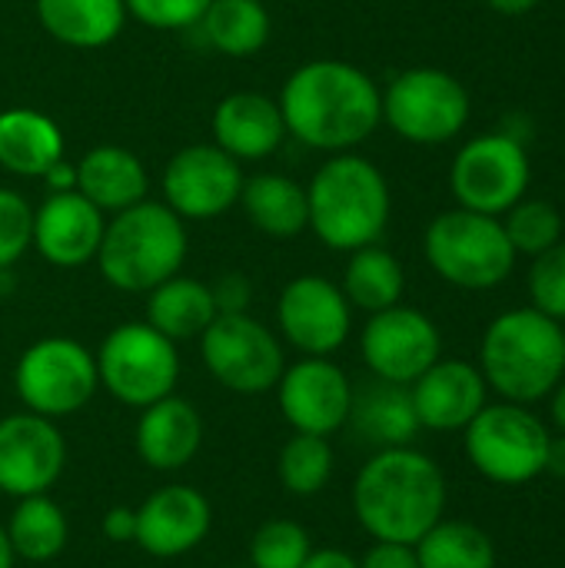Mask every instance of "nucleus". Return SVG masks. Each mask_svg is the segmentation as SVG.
<instances>
[{"instance_id": "1", "label": "nucleus", "mask_w": 565, "mask_h": 568, "mask_svg": "<svg viewBox=\"0 0 565 568\" xmlns=\"http://www.w3.org/2000/svg\"><path fill=\"white\" fill-rule=\"evenodd\" d=\"M286 133L326 153H350L383 123V90L346 60H313L290 73L280 93Z\"/></svg>"}, {"instance_id": "2", "label": "nucleus", "mask_w": 565, "mask_h": 568, "mask_svg": "<svg viewBox=\"0 0 565 568\" xmlns=\"http://www.w3.org/2000/svg\"><path fill=\"white\" fill-rule=\"evenodd\" d=\"M353 516L373 542L416 546L450 503L440 463L416 446L376 449L353 479Z\"/></svg>"}, {"instance_id": "3", "label": "nucleus", "mask_w": 565, "mask_h": 568, "mask_svg": "<svg viewBox=\"0 0 565 568\" xmlns=\"http://www.w3.org/2000/svg\"><path fill=\"white\" fill-rule=\"evenodd\" d=\"M486 386L519 406H536L565 376V326L533 306L500 313L480 339Z\"/></svg>"}, {"instance_id": "4", "label": "nucleus", "mask_w": 565, "mask_h": 568, "mask_svg": "<svg viewBox=\"0 0 565 568\" xmlns=\"http://www.w3.org/2000/svg\"><path fill=\"white\" fill-rule=\"evenodd\" d=\"M306 206L310 230L320 236V243L353 253L360 246L380 243L393 213V196L376 163L356 153H336L313 173L306 186Z\"/></svg>"}, {"instance_id": "5", "label": "nucleus", "mask_w": 565, "mask_h": 568, "mask_svg": "<svg viewBox=\"0 0 565 568\" xmlns=\"http://www.w3.org/2000/svg\"><path fill=\"white\" fill-rule=\"evenodd\" d=\"M186 260V226L167 203L140 200L103 230L97 266L120 293H150L180 273Z\"/></svg>"}, {"instance_id": "6", "label": "nucleus", "mask_w": 565, "mask_h": 568, "mask_svg": "<svg viewBox=\"0 0 565 568\" xmlns=\"http://www.w3.org/2000/svg\"><path fill=\"white\" fill-rule=\"evenodd\" d=\"M423 253L433 273L466 293H486L503 286L516 270V250L500 216L473 210L440 213L423 236Z\"/></svg>"}, {"instance_id": "7", "label": "nucleus", "mask_w": 565, "mask_h": 568, "mask_svg": "<svg viewBox=\"0 0 565 568\" xmlns=\"http://www.w3.org/2000/svg\"><path fill=\"white\" fill-rule=\"evenodd\" d=\"M549 426L519 403H486L463 429V453L470 466L493 486H526L546 476Z\"/></svg>"}, {"instance_id": "8", "label": "nucleus", "mask_w": 565, "mask_h": 568, "mask_svg": "<svg viewBox=\"0 0 565 568\" xmlns=\"http://www.w3.org/2000/svg\"><path fill=\"white\" fill-rule=\"evenodd\" d=\"M97 376L120 406L147 409L150 403L173 396L180 383V353L176 343L143 323H120L100 343Z\"/></svg>"}, {"instance_id": "9", "label": "nucleus", "mask_w": 565, "mask_h": 568, "mask_svg": "<svg viewBox=\"0 0 565 568\" xmlns=\"http://www.w3.org/2000/svg\"><path fill=\"white\" fill-rule=\"evenodd\" d=\"M470 90L460 77L440 67H413L383 90V123L416 146H440L456 140L470 123Z\"/></svg>"}, {"instance_id": "10", "label": "nucleus", "mask_w": 565, "mask_h": 568, "mask_svg": "<svg viewBox=\"0 0 565 568\" xmlns=\"http://www.w3.org/2000/svg\"><path fill=\"white\" fill-rule=\"evenodd\" d=\"M13 389L27 413L60 423L97 396V356L70 336L37 339L13 366Z\"/></svg>"}, {"instance_id": "11", "label": "nucleus", "mask_w": 565, "mask_h": 568, "mask_svg": "<svg viewBox=\"0 0 565 568\" xmlns=\"http://www.w3.org/2000/svg\"><path fill=\"white\" fill-rule=\"evenodd\" d=\"M533 183L526 143L509 130H493L466 140L450 166V190L463 210L503 216Z\"/></svg>"}, {"instance_id": "12", "label": "nucleus", "mask_w": 565, "mask_h": 568, "mask_svg": "<svg viewBox=\"0 0 565 568\" xmlns=\"http://www.w3.org/2000/svg\"><path fill=\"white\" fill-rule=\"evenodd\" d=\"M206 373L236 396H263L276 389L286 356L283 343L250 313H220L200 336Z\"/></svg>"}, {"instance_id": "13", "label": "nucleus", "mask_w": 565, "mask_h": 568, "mask_svg": "<svg viewBox=\"0 0 565 568\" xmlns=\"http://www.w3.org/2000/svg\"><path fill=\"white\" fill-rule=\"evenodd\" d=\"M360 356L373 379L413 386L443 356V333L423 310L396 303L366 320Z\"/></svg>"}, {"instance_id": "14", "label": "nucleus", "mask_w": 565, "mask_h": 568, "mask_svg": "<svg viewBox=\"0 0 565 568\" xmlns=\"http://www.w3.org/2000/svg\"><path fill=\"white\" fill-rule=\"evenodd\" d=\"M276 323L300 356H333L350 339L353 306L333 280L310 273L283 286L276 300Z\"/></svg>"}, {"instance_id": "15", "label": "nucleus", "mask_w": 565, "mask_h": 568, "mask_svg": "<svg viewBox=\"0 0 565 568\" xmlns=\"http://www.w3.org/2000/svg\"><path fill=\"white\" fill-rule=\"evenodd\" d=\"M276 406L293 433L330 439L350 423L353 383L330 356H303L283 369Z\"/></svg>"}, {"instance_id": "16", "label": "nucleus", "mask_w": 565, "mask_h": 568, "mask_svg": "<svg viewBox=\"0 0 565 568\" xmlns=\"http://www.w3.org/2000/svg\"><path fill=\"white\" fill-rule=\"evenodd\" d=\"M67 469V439L53 419L10 413L0 419V493L10 499L50 493Z\"/></svg>"}, {"instance_id": "17", "label": "nucleus", "mask_w": 565, "mask_h": 568, "mask_svg": "<svg viewBox=\"0 0 565 568\" xmlns=\"http://www.w3.org/2000/svg\"><path fill=\"white\" fill-rule=\"evenodd\" d=\"M240 190L243 170L216 143L183 146L163 170V200L183 223L223 216L240 203Z\"/></svg>"}, {"instance_id": "18", "label": "nucleus", "mask_w": 565, "mask_h": 568, "mask_svg": "<svg viewBox=\"0 0 565 568\" xmlns=\"http://www.w3.org/2000/svg\"><path fill=\"white\" fill-rule=\"evenodd\" d=\"M213 529L210 499L186 483H167L137 506L133 546L150 559H180L203 546Z\"/></svg>"}, {"instance_id": "19", "label": "nucleus", "mask_w": 565, "mask_h": 568, "mask_svg": "<svg viewBox=\"0 0 565 568\" xmlns=\"http://www.w3.org/2000/svg\"><path fill=\"white\" fill-rule=\"evenodd\" d=\"M413 409L420 429L430 433H463L490 403V386L476 363L440 356L413 386Z\"/></svg>"}, {"instance_id": "20", "label": "nucleus", "mask_w": 565, "mask_h": 568, "mask_svg": "<svg viewBox=\"0 0 565 568\" xmlns=\"http://www.w3.org/2000/svg\"><path fill=\"white\" fill-rule=\"evenodd\" d=\"M103 230H107V213H100L77 190L50 193L33 210V246L47 263L60 270H73L97 260Z\"/></svg>"}, {"instance_id": "21", "label": "nucleus", "mask_w": 565, "mask_h": 568, "mask_svg": "<svg viewBox=\"0 0 565 568\" xmlns=\"http://www.w3.org/2000/svg\"><path fill=\"white\" fill-rule=\"evenodd\" d=\"M203 446V416L183 396H163L140 409L133 426V449L153 473L186 469Z\"/></svg>"}, {"instance_id": "22", "label": "nucleus", "mask_w": 565, "mask_h": 568, "mask_svg": "<svg viewBox=\"0 0 565 568\" xmlns=\"http://www.w3.org/2000/svg\"><path fill=\"white\" fill-rule=\"evenodd\" d=\"M283 136H286V123L280 103L263 93L253 90L230 93L220 100L213 113V143L223 153H230L236 163L263 160L276 153Z\"/></svg>"}, {"instance_id": "23", "label": "nucleus", "mask_w": 565, "mask_h": 568, "mask_svg": "<svg viewBox=\"0 0 565 568\" xmlns=\"http://www.w3.org/2000/svg\"><path fill=\"white\" fill-rule=\"evenodd\" d=\"M346 426L373 449L413 446V439L423 433L413 409L410 386H396L386 379H370L360 389L353 386V406Z\"/></svg>"}, {"instance_id": "24", "label": "nucleus", "mask_w": 565, "mask_h": 568, "mask_svg": "<svg viewBox=\"0 0 565 568\" xmlns=\"http://www.w3.org/2000/svg\"><path fill=\"white\" fill-rule=\"evenodd\" d=\"M147 170L127 146H93L77 163V193H83L100 213H120L147 200Z\"/></svg>"}, {"instance_id": "25", "label": "nucleus", "mask_w": 565, "mask_h": 568, "mask_svg": "<svg viewBox=\"0 0 565 568\" xmlns=\"http://www.w3.org/2000/svg\"><path fill=\"white\" fill-rule=\"evenodd\" d=\"M63 156L60 126L30 106H10L0 113V166L13 176H43Z\"/></svg>"}, {"instance_id": "26", "label": "nucleus", "mask_w": 565, "mask_h": 568, "mask_svg": "<svg viewBox=\"0 0 565 568\" xmlns=\"http://www.w3.org/2000/svg\"><path fill=\"white\" fill-rule=\"evenodd\" d=\"M213 320H216V303L210 283L203 280L176 273L147 293V323L173 343L200 339Z\"/></svg>"}, {"instance_id": "27", "label": "nucleus", "mask_w": 565, "mask_h": 568, "mask_svg": "<svg viewBox=\"0 0 565 568\" xmlns=\"http://www.w3.org/2000/svg\"><path fill=\"white\" fill-rule=\"evenodd\" d=\"M37 17L53 40L97 50L120 37L127 7L123 0H37Z\"/></svg>"}, {"instance_id": "28", "label": "nucleus", "mask_w": 565, "mask_h": 568, "mask_svg": "<svg viewBox=\"0 0 565 568\" xmlns=\"http://www.w3.org/2000/svg\"><path fill=\"white\" fill-rule=\"evenodd\" d=\"M240 203H243L250 223L266 236L290 240L310 226L306 190L283 173H256V176L243 180Z\"/></svg>"}, {"instance_id": "29", "label": "nucleus", "mask_w": 565, "mask_h": 568, "mask_svg": "<svg viewBox=\"0 0 565 568\" xmlns=\"http://www.w3.org/2000/svg\"><path fill=\"white\" fill-rule=\"evenodd\" d=\"M10 549L17 559L43 566L63 556L70 542V519L60 503H53L47 493L43 496H27L13 499V509L3 523Z\"/></svg>"}, {"instance_id": "30", "label": "nucleus", "mask_w": 565, "mask_h": 568, "mask_svg": "<svg viewBox=\"0 0 565 568\" xmlns=\"http://www.w3.org/2000/svg\"><path fill=\"white\" fill-rule=\"evenodd\" d=\"M340 290L350 300V306L373 316L380 310L403 303L406 273H403V263L390 250H383L380 243H370L350 253Z\"/></svg>"}, {"instance_id": "31", "label": "nucleus", "mask_w": 565, "mask_h": 568, "mask_svg": "<svg viewBox=\"0 0 565 568\" xmlns=\"http://www.w3.org/2000/svg\"><path fill=\"white\" fill-rule=\"evenodd\" d=\"M200 30L213 50L226 57H253L270 40V13L260 0H210Z\"/></svg>"}, {"instance_id": "32", "label": "nucleus", "mask_w": 565, "mask_h": 568, "mask_svg": "<svg viewBox=\"0 0 565 568\" xmlns=\"http://www.w3.org/2000/svg\"><path fill=\"white\" fill-rule=\"evenodd\" d=\"M420 568H496V542L466 519H440L416 546Z\"/></svg>"}, {"instance_id": "33", "label": "nucleus", "mask_w": 565, "mask_h": 568, "mask_svg": "<svg viewBox=\"0 0 565 568\" xmlns=\"http://www.w3.org/2000/svg\"><path fill=\"white\" fill-rule=\"evenodd\" d=\"M333 473H336V453L326 436L293 433L276 456L280 486L296 499L320 496L330 486Z\"/></svg>"}, {"instance_id": "34", "label": "nucleus", "mask_w": 565, "mask_h": 568, "mask_svg": "<svg viewBox=\"0 0 565 568\" xmlns=\"http://www.w3.org/2000/svg\"><path fill=\"white\" fill-rule=\"evenodd\" d=\"M503 230L516 250V256H539L549 246L563 240V213L549 200H529L523 196L516 206H509L503 216Z\"/></svg>"}, {"instance_id": "35", "label": "nucleus", "mask_w": 565, "mask_h": 568, "mask_svg": "<svg viewBox=\"0 0 565 568\" xmlns=\"http://www.w3.org/2000/svg\"><path fill=\"white\" fill-rule=\"evenodd\" d=\"M310 552L313 539L296 519H266L250 536V568H300Z\"/></svg>"}, {"instance_id": "36", "label": "nucleus", "mask_w": 565, "mask_h": 568, "mask_svg": "<svg viewBox=\"0 0 565 568\" xmlns=\"http://www.w3.org/2000/svg\"><path fill=\"white\" fill-rule=\"evenodd\" d=\"M526 290H529L533 310L546 313L556 323H565V240L549 246L546 253L533 256Z\"/></svg>"}, {"instance_id": "37", "label": "nucleus", "mask_w": 565, "mask_h": 568, "mask_svg": "<svg viewBox=\"0 0 565 568\" xmlns=\"http://www.w3.org/2000/svg\"><path fill=\"white\" fill-rule=\"evenodd\" d=\"M33 246V210L17 190L0 186V273Z\"/></svg>"}, {"instance_id": "38", "label": "nucleus", "mask_w": 565, "mask_h": 568, "mask_svg": "<svg viewBox=\"0 0 565 568\" xmlns=\"http://www.w3.org/2000/svg\"><path fill=\"white\" fill-rule=\"evenodd\" d=\"M127 13L153 30H183L196 27L210 0H123Z\"/></svg>"}, {"instance_id": "39", "label": "nucleus", "mask_w": 565, "mask_h": 568, "mask_svg": "<svg viewBox=\"0 0 565 568\" xmlns=\"http://www.w3.org/2000/svg\"><path fill=\"white\" fill-rule=\"evenodd\" d=\"M213 303H216V316L220 313H250L253 303V286L243 273H226L216 283H210Z\"/></svg>"}, {"instance_id": "40", "label": "nucleus", "mask_w": 565, "mask_h": 568, "mask_svg": "<svg viewBox=\"0 0 565 568\" xmlns=\"http://www.w3.org/2000/svg\"><path fill=\"white\" fill-rule=\"evenodd\" d=\"M360 568H420L416 549L400 542H373L366 556L360 559Z\"/></svg>"}, {"instance_id": "41", "label": "nucleus", "mask_w": 565, "mask_h": 568, "mask_svg": "<svg viewBox=\"0 0 565 568\" xmlns=\"http://www.w3.org/2000/svg\"><path fill=\"white\" fill-rule=\"evenodd\" d=\"M100 532H103V539H110L117 546H133V539H137V509H130V506L107 509L103 519H100Z\"/></svg>"}, {"instance_id": "42", "label": "nucleus", "mask_w": 565, "mask_h": 568, "mask_svg": "<svg viewBox=\"0 0 565 568\" xmlns=\"http://www.w3.org/2000/svg\"><path fill=\"white\" fill-rule=\"evenodd\" d=\"M300 568H360V559L350 556L346 549H336V546H323V549L313 546V552L306 556V562Z\"/></svg>"}, {"instance_id": "43", "label": "nucleus", "mask_w": 565, "mask_h": 568, "mask_svg": "<svg viewBox=\"0 0 565 568\" xmlns=\"http://www.w3.org/2000/svg\"><path fill=\"white\" fill-rule=\"evenodd\" d=\"M40 180L47 183V190H50V193L77 190V163H67V160L60 156L53 166H47V170H43V176H40Z\"/></svg>"}, {"instance_id": "44", "label": "nucleus", "mask_w": 565, "mask_h": 568, "mask_svg": "<svg viewBox=\"0 0 565 568\" xmlns=\"http://www.w3.org/2000/svg\"><path fill=\"white\" fill-rule=\"evenodd\" d=\"M496 13H503V17H523V13H529V10H536L543 0H486Z\"/></svg>"}, {"instance_id": "45", "label": "nucleus", "mask_w": 565, "mask_h": 568, "mask_svg": "<svg viewBox=\"0 0 565 568\" xmlns=\"http://www.w3.org/2000/svg\"><path fill=\"white\" fill-rule=\"evenodd\" d=\"M546 473L556 476V479H565V436H553L549 459H546Z\"/></svg>"}, {"instance_id": "46", "label": "nucleus", "mask_w": 565, "mask_h": 568, "mask_svg": "<svg viewBox=\"0 0 565 568\" xmlns=\"http://www.w3.org/2000/svg\"><path fill=\"white\" fill-rule=\"evenodd\" d=\"M549 416H553L556 433L565 436V376H563V383L549 393Z\"/></svg>"}, {"instance_id": "47", "label": "nucleus", "mask_w": 565, "mask_h": 568, "mask_svg": "<svg viewBox=\"0 0 565 568\" xmlns=\"http://www.w3.org/2000/svg\"><path fill=\"white\" fill-rule=\"evenodd\" d=\"M13 566H17V556H13L10 539H7V529H3V523H0V568H13Z\"/></svg>"}, {"instance_id": "48", "label": "nucleus", "mask_w": 565, "mask_h": 568, "mask_svg": "<svg viewBox=\"0 0 565 568\" xmlns=\"http://www.w3.org/2000/svg\"><path fill=\"white\" fill-rule=\"evenodd\" d=\"M226 568H243V566H226ZM246 568H250V566H246Z\"/></svg>"}]
</instances>
